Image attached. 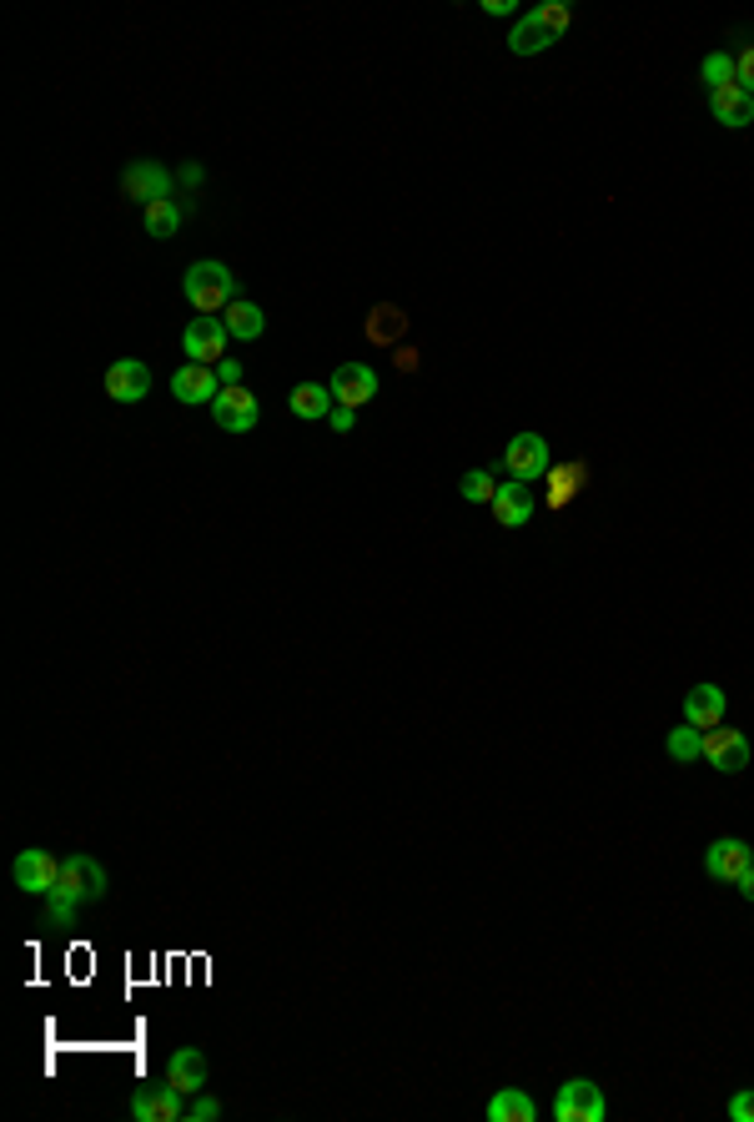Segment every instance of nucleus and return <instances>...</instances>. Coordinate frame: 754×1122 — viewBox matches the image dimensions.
<instances>
[{
  "label": "nucleus",
  "instance_id": "39",
  "mask_svg": "<svg viewBox=\"0 0 754 1122\" xmlns=\"http://www.w3.org/2000/svg\"><path fill=\"white\" fill-rule=\"evenodd\" d=\"M398 367H403V373H413V367H417V353H408V348H403V353H398Z\"/></svg>",
  "mask_w": 754,
  "mask_h": 1122
},
{
  "label": "nucleus",
  "instance_id": "15",
  "mask_svg": "<svg viewBox=\"0 0 754 1122\" xmlns=\"http://www.w3.org/2000/svg\"><path fill=\"white\" fill-rule=\"evenodd\" d=\"M494 523H503V529H523V523L534 519V494H528V483H519V479H508V483H498V494H494Z\"/></svg>",
  "mask_w": 754,
  "mask_h": 1122
},
{
  "label": "nucleus",
  "instance_id": "9",
  "mask_svg": "<svg viewBox=\"0 0 754 1122\" xmlns=\"http://www.w3.org/2000/svg\"><path fill=\"white\" fill-rule=\"evenodd\" d=\"M754 866V846L744 841V835H719V841H709L704 846V871L715 876V881H734L740 886V876Z\"/></svg>",
  "mask_w": 754,
  "mask_h": 1122
},
{
  "label": "nucleus",
  "instance_id": "38",
  "mask_svg": "<svg viewBox=\"0 0 754 1122\" xmlns=\"http://www.w3.org/2000/svg\"><path fill=\"white\" fill-rule=\"evenodd\" d=\"M483 11H488V15H508L513 5H508V0H483Z\"/></svg>",
  "mask_w": 754,
  "mask_h": 1122
},
{
  "label": "nucleus",
  "instance_id": "18",
  "mask_svg": "<svg viewBox=\"0 0 754 1122\" xmlns=\"http://www.w3.org/2000/svg\"><path fill=\"white\" fill-rule=\"evenodd\" d=\"M167 1083L182 1087L186 1097L202 1093V1087H207V1058H202L196 1047H177V1052L167 1058Z\"/></svg>",
  "mask_w": 754,
  "mask_h": 1122
},
{
  "label": "nucleus",
  "instance_id": "16",
  "mask_svg": "<svg viewBox=\"0 0 754 1122\" xmlns=\"http://www.w3.org/2000/svg\"><path fill=\"white\" fill-rule=\"evenodd\" d=\"M709 111H715L719 126L740 131V126H750V121H754V96L744 92L740 81H734V86H719V92H709Z\"/></svg>",
  "mask_w": 754,
  "mask_h": 1122
},
{
  "label": "nucleus",
  "instance_id": "32",
  "mask_svg": "<svg viewBox=\"0 0 754 1122\" xmlns=\"http://www.w3.org/2000/svg\"><path fill=\"white\" fill-rule=\"evenodd\" d=\"M734 81H740L744 92L754 96V46H744V51L734 56Z\"/></svg>",
  "mask_w": 754,
  "mask_h": 1122
},
{
  "label": "nucleus",
  "instance_id": "30",
  "mask_svg": "<svg viewBox=\"0 0 754 1122\" xmlns=\"http://www.w3.org/2000/svg\"><path fill=\"white\" fill-rule=\"evenodd\" d=\"M217 1118H221V1102L207 1093V1087L186 1097V1122H217Z\"/></svg>",
  "mask_w": 754,
  "mask_h": 1122
},
{
  "label": "nucleus",
  "instance_id": "7",
  "mask_svg": "<svg viewBox=\"0 0 754 1122\" xmlns=\"http://www.w3.org/2000/svg\"><path fill=\"white\" fill-rule=\"evenodd\" d=\"M131 1118L136 1122H186V1093L171 1083L136 1087V1093H131Z\"/></svg>",
  "mask_w": 754,
  "mask_h": 1122
},
{
  "label": "nucleus",
  "instance_id": "11",
  "mask_svg": "<svg viewBox=\"0 0 754 1122\" xmlns=\"http://www.w3.org/2000/svg\"><path fill=\"white\" fill-rule=\"evenodd\" d=\"M704 760L715 770H725V775H740V770L750 765V740H744V731H734V725L704 731Z\"/></svg>",
  "mask_w": 754,
  "mask_h": 1122
},
{
  "label": "nucleus",
  "instance_id": "6",
  "mask_svg": "<svg viewBox=\"0 0 754 1122\" xmlns=\"http://www.w3.org/2000/svg\"><path fill=\"white\" fill-rule=\"evenodd\" d=\"M604 1093H598V1083H588V1077H569V1083L559 1087V1097H554V1118L559 1122H604Z\"/></svg>",
  "mask_w": 754,
  "mask_h": 1122
},
{
  "label": "nucleus",
  "instance_id": "12",
  "mask_svg": "<svg viewBox=\"0 0 754 1122\" xmlns=\"http://www.w3.org/2000/svg\"><path fill=\"white\" fill-rule=\"evenodd\" d=\"M217 393H221V378H217V367H207V363H182L171 373V398L186 408H196V403L211 408Z\"/></svg>",
  "mask_w": 754,
  "mask_h": 1122
},
{
  "label": "nucleus",
  "instance_id": "33",
  "mask_svg": "<svg viewBox=\"0 0 754 1122\" xmlns=\"http://www.w3.org/2000/svg\"><path fill=\"white\" fill-rule=\"evenodd\" d=\"M729 1118H734V1122H754V1087H744V1093L729 1097Z\"/></svg>",
  "mask_w": 754,
  "mask_h": 1122
},
{
  "label": "nucleus",
  "instance_id": "19",
  "mask_svg": "<svg viewBox=\"0 0 754 1122\" xmlns=\"http://www.w3.org/2000/svg\"><path fill=\"white\" fill-rule=\"evenodd\" d=\"M554 40H559V36H554V31L538 21V11H528L519 26L508 31V51H513V56H544Z\"/></svg>",
  "mask_w": 754,
  "mask_h": 1122
},
{
  "label": "nucleus",
  "instance_id": "25",
  "mask_svg": "<svg viewBox=\"0 0 754 1122\" xmlns=\"http://www.w3.org/2000/svg\"><path fill=\"white\" fill-rule=\"evenodd\" d=\"M403 327H408L403 307H373V317H367V338H373L377 348H388V342L403 338Z\"/></svg>",
  "mask_w": 754,
  "mask_h": 1122
},
{
  "label": "nucleus",
  "instance_id": "2",
  "mask_svg": "<svg viewBox=\"0 0 754 1122\" xmlns=\"http://www.w3.org/2000/svg\"><path fill=\"white\" fill-rule=\"evenodd\" d=\"M121 192H126V202H136V207L146 212V207H157V202H167V196H177V177H171L161 161L136 157L121 171Z\"/></svg>",
  "mask_w": 754,
  "mask_h": 1122
},
{
  "label": "nucleus",
  "instance_id": "10",
  "mask_svg": "<svg viewBox=\"0 0 754 1122\" xmlns=\"http://www.w3.org/2000/svg\"><path fill=\"white\" fill-rule=\"evenodd\" d=\"M211 418H217V429H227V433H252V429H257V418H262L257 393H252L247 383L221 388L217 403H211Z\"/></svg>",
  "mask_w": 754,
  "mask_h": 1122
},
{
  "label": "nucleus",
  "instance_id": "31",
  "mask_svg": "<svg viewBox=\"0 0 754 1122\" xmlns=\"http://www.w3.org/2000/svg\"><path fill=\"white\" fill-rule=\"evenodd\" d=\"M538 21H544L554 36H563V31H569V21H573V11L563 5V0H544V5H538Z\"/></svg>",
  "mask_w": 754,
  "mask_h": 1122
},
{
  "label": "nucleus",
  "instance_id": "20",
  "mask_svg": "<svg viewBox=\"0 0 754 1122\" xmlns=\"http://www.w3.org/2000/svg\"><path fill=\"white\" fill-rule=\"evenodd\" d=\"M287 408H292L302 423H313V418H332L338 398H332V388H327V383H297V388H292V398H287Z\"/></svg>",
  "mask_w": 754,
  "mask_h": 1122
},
{
  "label": "nucleus",
  "instance_id": "23",
  "mask_svg": "<svg viewBox=\"0 0 754 1122\" xmlns=\"http://www.w3.org/2000/svg\"><path fill=\"white\" fill-rule=\"evenodd\" d=\"M182 222H186V202H182V196H167V202H157V207L142 212L146 237H157V242L177 237V232H182Z\"/></svg>",
  "mask_w": 754,
  "mask_h": 1122
},
{
  "label": "nucleus",
  "instance_id": "4",
  "mask_svg": "<svg viewBox=\"0 0 754 1122\" xmlns=\"http://www.w3.org/2000/svg\"><path fill=\"white\" fill-rule=\"evenodd\" d=\"M503 469L513 473L519 483H538V479H548V469H554V458H548L544 433H513V444L503 448Z\"/></svg>",
  "mask_w": 754,
  "mask_h": 1122
},
{
  "label": "nucleus",
  "instance_id": "36",
  "mask_svg": "<svg viewBox=\"0 0 754 1122\" xmlns=\"http://www.w3.org/2000/svg\"><path fill=\"white\" fill-rule=\"evenodd\" d=\"M217 378H221V388H236V383H242V363H227V358H221Z\"/></svg>",
  "mask_w": 754,
  "mask_h": 1122
},
{
  "label": "nucleus",
  "instance_id": "8",
  "mask_svg": "<svg viewBox=\"0 0 754 1122\" xmlns=\"http://www.w3.org/2000/svg\"><path fill=\"white\" fill-rule=\"evenodd\" d=\"M227 342H232V333H227L221 317H196V323H186V333H182V353H186V363L217 367L221 358H227Z\"/></svg>",
  "mask_w": 754,
  "mask_h": 1122
},
{
  "label": "nucleus",
  "instance_id": "34",
  "mask_svg": "<svg viewBox=\"0 0 754 1122\" xmlns=\"http://www.w3.org/2000/svg\"><path fill=\"white\" fill-rule=\"evenodd\" d=\"M207 182V171L196 167V161H186V167H177V186H186V192H196V186Z\"/></svg>",
  "mask_w": 754,
  "mask_h": 1122
},
{
  "label": "nucleus",
  "instance_id": "27",
  "mask_svg": "<svg viewBox=\"0 0 754 1122\" xmlns=\"http://www.w3.org/2000/svg\"><path fill=\"white\" fill-rule=\"evenodd\" d=\"M458 494L469 498V504H494V494H498V479L488 469H469L463 479H458Z\"/></svg>",
  "mask_w": 754,
  "mask_h": 1122
},
{
  "label": "nucleus",
  "instance_id": "1",
  "mask_svg": "<svg viewBox=\"0 0 754 1122\" xmlns=\"http://www.w3.org/2000/svg\"><path fill=\"white\" fill-rule=\"evenodd\" d=\"M182 298L192 302L196 317H221L227 307H232L236 298H242V282H236V273L227 267V262H192L182 277Z\"/></svg>",
  "mask_w": 754,
  "mask_h": 1122
},
{
  "label": "nucleus",
  "instance_id": "13",
  "mask_svg": "<svg viewBox=\"0 0 754 1122\" xmlns=\"http://www.w3.org/2000/svg\"><path fill=\"white\" fill-rule=\"evenodd\" d=\"M106 393H111V403H142L151 393V367L142 358H117L106 367Z\"/></svg>",
  "mask_w": 754,
  "mask_h": 1122
},
{
  "label": "nucleus",
  "instance_id": "37",
  "mask_svg": "<svg viewBox=\"0 0 754 1122\" xmlns=\"http://www.w3.org/2000/svg\"><path fill=\"white\" fill-rule=\"evenodd\" d=\"M740 896H744V901H754V866L740 876Z\"/></svg>",
  "mask_w": 754,
  "mask_h": 1122
},
{
  "label": "nucleus",
  "instance_id": "24",
  "mask_svg": "<svg viewBox=\"0 0 754 1122\" xmlns=\"http://www.w3.org/2000/svg\"><path fill=\"white\" fill-rule=\"evenodd\" d=\"M548 509H563L579 488H584V479H588V469L584 463H559V469H548Z\"/></svg>",
  "mask_w": 754,
  "mask_h": 1122
},
{
  "label": "nucleus",
  "instance_id": "3",
  "mask_svg": "<svg viewBox=\"0 0 754 1122\" xmlns=\"http://www.w3.org/2000/svg\"><path fill=\"white\" fill-rule=\"evenodd\" d=\"M106 866L96 861V856H65L61 861V881H56L51 896H65L76 901V906H86V901H101L106 896Z\"/></svg>",
  "mask_w": 754,
  "mask_h": 1122
},
{
  "label": "nucleus",
  "instance_id": "26",
  "mask_svg": "<svg viewBox=\"0 0 754 1122\" xmlns=\"http://www.w3.org/2000/svg\"><path fill=\"white\" fill-rule=\"evenodd\" d=\"M664 750H669V760H679V765L704 760V731H694V725H674L669 740H664Z\"/></svg>",
  "mask_w": 754,
  "mask_h": 1122
},
{
  "label": "nucleus",
  "instance_id": "21",
  "mask_svg": "<svg viewBox=\"0 0 754 1122\" xmlns=\"http://www.w3.org/2000/svg\"><path fill=\"white\" fill-rule=\"evenodd\" d=\"M538 1102L523 1087H503V1093L488 1097V1122H534Z\"/></svg>",
  "mask_w": 754,
  "mask_h": 1122
},
{
  "label": "nucleus",
  "instance_id": "22",
  "mask_svg": "<svg viewBox=\"0 0 754 1122\" xmlns=\"http://www.w3.org/2000/svg\"><path fill=\"white\" fill-rule=\"evenodd\" d=\"M221 323H227V333H232L236 342H257L262 333H267V313H262L257 302H247V298H236L227 313H221Z\"/></svg>",
  "mask_w": 754,
  "mask_h": 1122
},
{
  "label": "nucleus",
  "instance_id": "29",
  "mask_svg": "<svg viewBox=\"0 0 754 1122\" xmlns=\"http://www.w3.org/2000/svg\"><path fill=\"white\" fill-rule=\"evenodd\" d=\"M76 901H65V896H46V912H40V927L46 931H65V927H76Z\"/></svg>",
  "mask_w": 754,
  "mask_h": 1122
},
{
  "label": "nucleus",
  "instance_id": "28",
  "mask_svg": "<svg viewBox=\"0 0 754 1122\" xmlns=\"http://www.w3.org/2000/svg\"><path fill=\"white\" fill-rule=\"evenodd\" d=\"M700 71H704V86H709V92H719V86H734V56H729V51H709Z\"/></svg>",
  "mask_w": 754,
  "mask_h": 1122
},
{
  "label": "nucleus",
  "instance_id": "5",
  "mask_svg": "<svg viewBox=\"0 0 754 1122\" xmlns=\"http://www.w3.org/2000/svg\"><path fill=\"white\" fill-rule=\"evenodd\" d=\"M11 876H15V891H26V896H40V901H46V896L56 891V881H61V861H56L51 850L26 846L21 856H15Z\"/></svg>",
  "mask_w": 754,
  "mask_h": 1122
},
{
  "label": "nucleus",
  "instance_id": "17",
  "mask_svg": "<svg viewBox=\"0 0 754 1122\" xmlns=\"http://www.w3.org/2000/svg\"><path fill=\"white\" fill-rule=\"evenodd\" d=\"M719 720H725V690H719V685H694V690L684 695V725L715 731Z\"/></svg>",
  "mask_w": 754,
  "mask_h": 1122
},
{
  "label": "nucleus",
  "instance_id": "35",
  "mask_svg": "<svg viewBox=\"0 0 754 1122\" xmlns=\"http://www.w3.org/2000/svg\"><path fill=\"white\" fill-rule=\"evenodd\" d=\"M327 423H332V433H352V423H357V408H342V403H338Z\"/></svg>",
  "mask_w": 754,
  "mask_h": 1122
},
{
  "label": "nucleus",
  "instance_id": "14",
  "mask_svg": "<svg viewBox=\"0 0 754 1122\" xmlns=\"http://www.w3.org/2000/svg\"><path fill=\"white\" fill-rule=\"evenodd\" d=\"M327 388H332V398H338L342 408H363L377 398V373L367 363H342Z\"/></svg>",
  "mask_w": 754,
  "mask_h": 1122
}]
</instances>
